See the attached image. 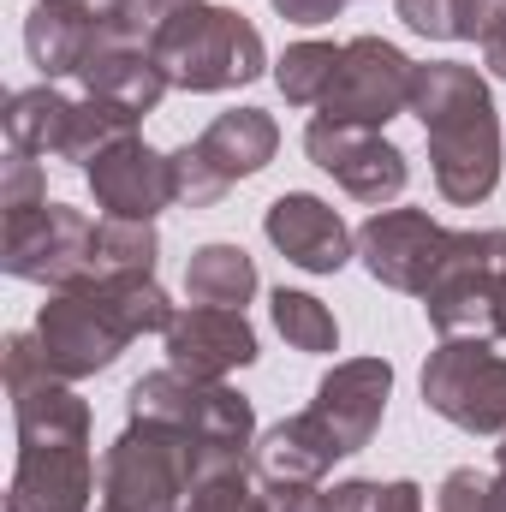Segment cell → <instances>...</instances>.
<instances>
[{
    "label": "cell",
    "mask_w": 506,
    "mask_h": 512,
    "mask_svg": "<svg viewBox=\"0 0 506 512\" xmlns=\"http://www.w3.org/2000/svg\"><path fill=\"white\" fill-rule=\"evenodd\" d=\"M179 310L167 304L155 274H96L84 286L48 292V304L36 310V346L54 382H84L120 364L137 334H167Z\"/></svg>",
    "instance_id": "obj_1"
},
{
    "label": "cell",
    "mask_w": 506,
    "mask_h": 512,
    "mask_svg": "<svg viewBox=\"0 0 506 512\" xmlns=\"http://www.w3.org/2000/svg\"><path fill=\"white\" fill-rule=\"evenodd\" d=\"M411 114L429 137L435 191L459 209H477L501 185V114L489 78L459 60H429L411 78Z\"/></svg>",
    "instance_id": "obj_2"
},
{
    "label": "cell",
    "mask_w": 506,
    "mask_h": 512,
    "mask_svg": "<svg viewBox=\"0 0 506 512\" xmlns=\"http://www.w3.org/2000/svg\"><path fill=\"white\" fill-rule=\"evenodd\" d=\"M18 423V465L6 512H90L96 495V453H90V405L72 382H36L12 393Z\"/></svg>",
    "instance_id": "obj_3"
},
{
    "label": "cell",
    "mask_w": 506,
    "mask_h": 512,
    "mask_svg": "<svg viewBox=\"0 0 506 512\" xmlns=\"http://www.w3.org/2000/svg\"><path fill=\"white\" fill-rule=\"evenodd\" d=\"M227 465H245L233 453H215L203 447L197 435L173 429V423H149V417H131L126 429L114 435V447L102 453V507L114 512H179L185 495L227 471Z\"/></svg>",
    "instance_id": "obj_4"
},
{
    "label": "cell",
    "mask_w": 506,
    "mask_h": 512,
    "mask_svg": "<svg viewBox=\"0 0 506 512\" xmlns=\"http://www.w3.org/2000/svg\"><path fill=\"white\" fill-rule=\"evenodd\" d=\"M155 66L167 72L173 90H191V96H215V90H239L262 78L268 66V48H262V30H256L245 12L233 6H191L179 12L155 42Z\"/></svg>",
    "instance_id": "obj_5"
},
{
    "label": "cell",
    "mask_w": 506,
    "mask_h": 512,
    "mask_svg": "<svg viewBox=\"0 0 506 512\" xmlns=\"http://www.w3.org/2000/svg\"><path fill=\"white\" fill-rule=\"evenodd\" d=\"M423 316L441 340H501L506 316V227L453 233V251L423 292Z\"/></svg>",
    "instance_id": "obj_6"
},
{
    "label": "cell",
    "mask_w": 506,
    "mask_h": 512,
    "mask_svg": "<svg viewBox=\"0 0 506 512\" xmlns=\"http://www.w3.org/2000/svg\"><path fill=\"white\" fill-rule=\"evenodd\" d=\"M131 417H149V423H173L185 435H197L203 447L215 453H233V459H251L256 453V411L239 387L227 382H203V376H185V370H149L137 376L126 393Z\"/></svg>",
    "instance_id": "obj_7"
},
{
    "label": "cell",
    "mask_w": 506,
    "mask_h": 512,
    "mask_svg": "<svg viewBox=\"0 0 506 512\" xmlns=\"http://www.w3.org/2000/svg\"><path fill=\"white\" fill-rule=\"evenodd\" d=\"M280 149V126L274 114L262 108H233V114H215L203 137H191L185 149H173V197L185 209H209L221 203L239 179L262 173Z\"/></svg>",
    "instance_id": "obj_8"
},
{
    "label": "cell",
    "mask_w": 506,
    "mask_h": 512,
    "mask_svg": "<svg viewBox=\"0 0 506 512\" xmlns=\"http://www.w3.org/2000/svg\"><path fill=\"white\" fill-rule=\"evenodd\" d=\"M96 227H102V221H90V215L72 209V203L18 209V215H6L0 262H6L12 280L48 286V292L84 286V280H96Z\"/></svg>",
    "instance_id": "obj_9"
},
{
    "label": "cell",
    "mask_w": 506,
    "mask_h": 512,
    "mask_svg": "<svg viewBox=\"0 0 506 512\" xmlns=\"http://www.w3.org/2000/svg\"><path fill=\"white\" fill-rule=\"evenodd\" d=\"M423 405L465 435H506V358L489 340H441L423 364Z\"/></svg>",
    "instance_id": "obj_10"
},
{
    "label": "cell",
    "mask_w": 506,
    "mask_h": 512,
    "mask_svg": "<svg viewBox=\"0 0 506 512\" xmlns=\"http://www.w3.org/2000/svg\"><path fill=\"white\" fill-rule=\"evenodd\" d=\"M411 78H417V60H405L393 42L352 36V42H340V66L322 96V120L381 131L393 114H411Z\"/></svg>",
    "instance_id": "obj_11"
},
{
    "label": "cell",
    "mask_w": 506,
    "mask_h": 512,
    "mask_svg": "<svg viewBox=\"0 0 506 512\" xmlns=\"http://www.w3.org/2000/svg\"><path fill=\"white\" fill-rule=\"evenodd\" d=\"M304 155L346 191V197H358V203H370V209H387L399 191H405V179H411V167H405V149L399 143H387L376 126H340V120H310L304 126Z\"/></svg>",
    "instance_id": "obj_12"
},
{
    "label": "cell",
    "mask_w": 506,
    "mask_h": 512,
    "mask_svg": "<svg viewBox=\"0 0 506 512\" xmlns=\"http://www.w3.org/2000/svg\"><path fill=\"white\" fill-rule=\"evenodd\" d=\"M447 251H453V233L423 209H376L358 227V256H364L370 280H381L387 292L423 298L435 268L447 262Z\"/></svg>",
    "instance_id": "obj_13"
},
{
    "label": "cell",
    "mask_w": 506,
    "mask_h": 512,
    "mask_svg": "<svg viewBox=\"0 0 506 512\" xmlns=\"http://www.w3.org/2000/svg\"><path fill=\"white\" fill-rule=\"evenodd\" d=\"M262 233H268L274 251L286 256L292 268H304V274H340V268L358 256V233L340 221L334 203H322V197H310V191L274 197L268 215H262Z\"/></svg>",
    "instance_id": "obj_14"
},
{
    "label": "cell",
    "mask_w": 506,
    "mask_h": 512,
    "mask_svg": "<svg viewBox=\"0 0 506 512\" xmlns=\"http://www.w3.org/2000/svg\"><path fill=\"white\" fill-rule=\"evenodd\" d=\"M167 364L203 382H227L233 370L256 364V328L245 322V310L191 304L167 322Z\"/></svg>",
    "instance_id": "obj_15"
},
{
    "label": "cell",
    "mask_w": 506,
    "mask_h": 512,
    "mask_svg": "<svg viewBox=\"0 0 506 512\" xmlns=\"http://www.w3.org/2000/svg\"><path fill=\"white\" fill-rule=\"evenodd\" d=\"M387 393H393V364L387 358H346L316 382L310 411L334 429L340 453L352 459V453H364L376 441L381 417H387Z\"/></svg>",
    "instance_id": "obj_16"
},
{
    "label": "cell",
    "mask_w": 506,
    "mask_h": 512,
    "mask_svg": "<svg viewBox=\"0 0 506 512\" xmlns=\"http://www.w3.org/2000/svg\"><path fill=\"white\" fill-rule=\"evenodd\" d=\"M84 179H90L96 203L120 221H155L167 203H179L173 197V155L149 149L143 137H126L108 155H96L84 167Z\"/></svg>",
    "instance_id": "obj_17"
},
{
    "label": "cell",
    "mask_w": 506,
    "mask_h": 512,
    "mask_svg": "<svg viewBox=\"0 0 506 512\" xmlns=\"http://www.w3.org/2000/svg\"><path fill=\"white\" fill-rule=\"evenodd\" d=\"M84 96H108V102H120L131 108L137 120L143 114H155L161 108V96L173 90L167 84V72L155 66V48L149 42H131V36H102L96 48H90V60H84Z\"/></svg>",
    "instance_id": "obj_18"
},
{
    "label": "cell",
    "mask_w": 506,
    "mask_h": 512,
    "mask_svg": "<svg viewBox=\"0 0 506 512\" xmlns=\"http://www.w3.org/2000/svg\"><path fill=\"white\" fill-rule=\"evenodd\" d=\"M102 36H114V24L90 18V12L72 6V0H36L30 18H24V54H30V66L42 72V84L78 78L84 60H90V48H96Z\"/></svg>",
    "instance_id": "obj_19"
},
{
    "label": "cell",
    "mask_w": 506,
    "mask_h": 512,
    "mask_svg": "<svg viewBox=\"0 0 506 512\" xmlns=\"http://www.w3.org/2000/svg\"><path fill=\"white\" fill-rule=\"evenodd\" d=\"M334 459H346V453H340L334 429H328L316 411L280 417L251 453V465L268 477V483H322V477L334 471Z\"/></svg>",
    "instance_id": "obj_20"
},
{
    "label": "cell",
    "mask_w": 506,
    "mask_h": 512,
    "mask_svg": "<svg viewBox=\"0 0 506 512\" xmlns=\"http://www.w3.org/2000/svg\"><path fill=\"white\" fill-rule=\"evenodd\" d=\"M72 96H60L54 84H30V90H12L6 102V143L18 155H60L66 149V131H72Z\"/></svg>",
    "instance_id": "obj_21"
},
{
    "label": "cell",
    "mask_w": 506,
    "mask_h": 512,
    "mask_svg": "<svg viewBox=\"0 0 506 512\" xmlns=\"http://www.w3.org/2000/svg\"><path fill=\"white\" fill-rule=\"evenodd\" d=\"M185 292H191V304L245 310L256 292V262L245 256V245H197L185 262Z\"/></svg>",
    "instance_id": "obj_22"
},
{
    "label": "cell",
    "mask_w": 506,
    "mask_h": 512,
    "mask_svg": "<svg viewBox=\"0 0 506 512\" xmlns=\"http://www.w3.org/2000/svg\"><path fill=\"white\" fill-rule=\"evenodd\" d=\"M126 137H137V114H131V108L108 102V96H84V102L72 108V131H66L60 161L90 167L96 155H108V149H114V143H126Z\"/></svg>",
    "instance_id": "obj_23"
},
{
    "label": "cell",
    "mask_w": 506,
    "mask_h": 512,
    "mask_svg": "<svg viewBox=\"0 0 506 512\" xmlns=\"http://www.w3.org/2000/svg\"><path fill=\"white\" fill-rule=\"evenodd\" d=\"M268 310H274V328H280V340H286L292 352H310V358L340 352V322H334V310H328L322 298L280 286V292L268 298Z\"/></svg>",
    "instance_id": "obj_24"
},
{
    "label": "cell",
    "mask_w": 506,
    "mask_h": 512,
    "mask_svg": "<svg viewBox=\"0 0 506 512\" xmlns=\"http://www.w3.org/2000/svg\"><path fill=\"white\" fill-rule=\"evenodd\" d=\"M334 66H340V48L334 42H292L280 60H274V84L292 108H322L328 84H334Z\"/></svg>",
    "instance_id": "obj_25"
},
{
    "label": "cell",
    "mask_w": 506,
    "mask_h": 512,
    "mask_svg": "<svg viewBox=\"0 0 506 512\" xmlns=\"http://www.w3.org/2000/svg\"><path fill=\"white\" fill-rule=\"evenodd\" d=\"M155 256H161L155 221H120V215H108L96 227V274H155Z\"/></svg>",
    "instance_id": "obj_26"
},
{
    "label": "cell",
    "mask_w": 506,
    "mask_h": 512,
    "mask_svg": "<svg viewBox=\"0 0 506 512\" xmlns=\"http://www.w3.org/2000/svg\"><path fill=\"white\" fill-rule=\"evenodd\" d=\"M179 512H268V483H262V471L245 459V465H227V471L203 477L185 495Z\"/></svg>",
    "instance_id": "obj_27"
},
{
    "label": "cell",
    "mask_w": 506,
    "mask_h": 512,
    "mask_svg": "<svg viewBox=\"0 0 506 512\" xmlns=\"http://www.w3.org/2000/svg\"><path fill=\"white\" fill-rule=\"evenodd\" d=\"M435 512H501L495 471H477V465L447 471V477H441V489H435Z\"/></svg>",
    "instance_id": "obj_28"
},
{
    "label": "cell",
    "mask_w": 506,
    "mask_h": 512,
    "mask_svg": "<svg viewBox=\"0 0 506 512\" xmlns=\"http://www.w3.org/2000/svg\"><path fill=\"white\" fill-rule=\"evenodd\" d=\"M191 6H203V0H120V18H114V30L131 36V42H155L179 12H191Z\"/></svg>",
    "instance_id": "obj_29"
},
{
    "label": "cell",
    "mask_w": 506,
    "mask_h": 512,
    "mask_svg": "<svg viewBox=\"0 0 506 512\" xmlns=\"http://www.w3.org/2000/svg\"><path fill=\"white\" fill-rule=\"evenodd\" d=\"M36 203H48V185H42V167H36V155H6V179H0V209L6 215H18V209H36Z\"/></svg>",
    "instance_id": "obj_30"
},
{
    "label": "cell",
    "mask_w": 506,
    "mask_h": 512,
    "mask_svg": "<svg viewBox=\"0 0 506 512\" xmlns=\"http://www.w3.org/2000/svg\"><path fill=\"white\" fill-rule=\"evenodd\" d=\"M399 18H405L417 36H429V42H453V36H459L453 0H399Z\"/></svg>",
    "instance_id": "obj_31"
},
{
    "label": "cell",
    "mask_w": 506,
    "mask_h": 512,
    "mask_svg": "<svg viewBox=\"0 0 506 512\" xmlns=\"http://www.w3.org/2000/svg\"><path fill=\"white\" fill-rule=\"evenodd\" d=\"M453 24L465 42H489L506 24V0H453Z\"/></svg>",
    "instance_id": "obj_32"
},
{
    "label": "cell",
    "mask_w": 506,
    "mask_h": 512,
    "mask_svg": "<svg viewBox=\"0 0 506 512\" xmlns=\"http://www.w3.org/2000/svg\"><path fill=\"white\" fill-rule=\"evenodd\" d=\"M381 507H387V483H370V477L334 483L322 495V512H381Z\"/></svg>",
    "instance_id": "obj_33"
},
{
    "label": "cell",
    "mask_w": 506,
    "mask_h": 512,
    "mask_svg": "<svg viewBox=\"0 0 506 512\" xmlns=\"http://www.w3.org/2000/svg\"><path fill=\"white\" fill-rule=\"evenodd\" d=\"M268 512H322V489L316 483H268Z\"/></svg>",
    "instance_id": "obj_34"
},
{
    "label": "cell",
    "mask_w": 506,
    "mask_h": 512,
    "mask_svg": "<svg viewBox=\"0 0 506 512\" xmlns=\"http://www.w3.org/2000/svg\"><path fill=\"white\" fill-rule=\"evenodd\" d=\"M286 24H328V18H340V6L346 0H268Z\"/></svg>",
    "instance_id": "obj_35"
},
{
    "label": "cell",
    "mask_w": 506,
    "mask_h": 512,
    "mask_svg": "<svg viewBox=\"0 0 506 512\" xmlns=\"http://www.w3.org/2000/svg\"><path fill=\"white\" fill-rule=\"evenodd\" d=\"M381 512H423V489H417V483H405V477H399V483H387V507Z\"/></svg>",
    "instance_id": "obj_36"
},
{
    "label": "cell",
    "mask_w": 506,
    "mask_h": 512,
    "mask_svg": "<svg viewBox=\"0 0 506 512\" xmlns=\"http://www.w3.org/2000/svg\"><path fill=\"white\" fill-rule=\"evenodd\" d=\"M483 66H489L495 78H506V24L489 36V42H483Z\"/></svg>",
    "instance_id": "obj_37"
},
{
    "label": "cell",
    "mask_w": 506,
    "mask_h": 512,
    "mask_svg": "<svg viewBox=\"0 0 506 512\" xmlns=\"http://www.w3.org/2000/svg\"><path fill=\"white\" fill-rule=\"evenodd\" d=\"M72 6H84L90 18H102V24H114L120 18V0H72Z\"/></svg>",
    "instance_id": "obj_38"
},
{
    "label": "cell",
    "mask_w": 506,
    "mask_h": 512,
    "mask_svg": "<svg viewBox=\"0 0 506 512\" xmlns=\"http://www.w3.org/2000/svg\"><path fill=\"white\" fill-rule=\"evenodd\" d=\"M495 489H501V512H506V435H501V453H495Z\"/></svg>",
    "instance_id": "obj_39"
},
{
    "label": "cell",
    "mask_w": 506,
    "mask_h": 512,
    "mask_svg": "<svg viewBox=\"0 0 506 512\" xmlns=\"http://www.w3.org/2000/svg\"><path fill=\"white\" fill-rule=\"evenodd\" d=\"M501 340H506V316H501Z\"/></svg>",
    "instance_id": "obj_40"
},
{
    "label": "cell",
    "mask_w": 506,
    "mask_h": 512,
    "mask_svg": "<svg viewBox=\"0 0 506 512\" xmlns=\"http://www.w3.org/2000/svg\"><path fill=\"white\" fill-rule=\"evenodd\" d=\"M102 512H114V507H102Z\"/></svg>",
    "instance_id": "obj_41"
}]
</instances>
